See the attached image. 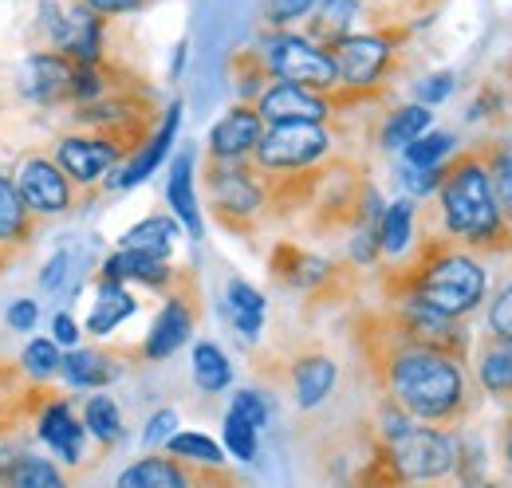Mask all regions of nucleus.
I'll list each match as a JSON object with an SVG mask.
<instances>
[{"instance_id":"c756f323","label":"nucleus","mask_w":512,"mask_h":488,"mask_svg":"<svg viewBox=\"0 0 512 488\" xmlns=\"http://www.w3.org/2000/svg\"><path fill=\"white\" fill-rule=\"evenodd\" d=\"M430 122H434V111L422 107V103L394 107V111H386L383 126H379V146H383V150H402V146H410L418 134H426Z\"/></svg>"},{"instance_id":"1a4fd4ad","label":"nucleus","mask_w":512,"mask_h":488,"mask_svg":"<svg viewBox=\"0 0 512 488\" xmlns=\"http://www.w3.org/2000/svg\"><path fill=\"white\" fill-rule=\"evenodd\" d=\"M166 304L154 315L138 355L146 363H162L170 355H178L190 343L193 327L201 319V288H197V272L193 268H178V280L170 284V292H162Z\"/></svg>"},{"instance_id":"a878e982","label":"nucleus","mask_w":512,"mask_h":488,"mask_svg":"<svg viewBox=\"0 0 512 488\" xmlns=\"http://www.w3.org/2000/svg\"><path fill=\"white\" fill-rule=\"evenodd\" d=\"M477 382L497 402H512V343L485 335L477 347Z\"/></svg>"},{"instance_id":"aec40b11","label":"nucleus","mask_w":512,"mask_h":488,"mask_svg":"<svg viewBox=\"0 0 512 488\" xmlns=\"http://www.w3.org/2000/svg\"><path fill=\"white\" fill-rule=\"evenodd\" d=\"M40 225L32 217V209L24 205L20 189H16V178L8 170H0V252L8 260H16L24 248H32L36 237H40Z\"/></svg>"},{"instance_id":"393cba45","label":"nucleus","mask_w":512,"mask_h":488,"mask_svg":"<svg viewBox=\"0 0 512 488\" xmlns=\"http://www.w3.org/2000/svg\"><path fill=\"white\" fill-rule=\"evenodd\" d=\"M87 264H91V248L60 244L52 252V260L44 264V272H40V288L48 296H75L87 280Z\"/></svg>"},{"instance_id":"58836bf2","label":"nucleus","mask_w":512,"mask_h":488,"mask_svg":"<svg viewBox=\"0 0 512 488\" xmlns=\"http://www.w3.org/2000/svg\"><path fill=\"white\" fill-rule=\"evenodd\" d=\"M60 363H64V355H60V347L52 339H32L24 347V355H20V370L28 378H36V382H52L60 374Z\"/></svg>"},{"instance_id":"412c9836","label":"nucleus","mask_w":512,"mask_h":488,"mask_svg":"<svg viewBox=\"0 0 512 488\" xmlns=\"http://www.w3.org/2000/svg\"><path fill=\"white\" fill-rule=\"evenodd\" d=\"M36 433H40V441H44L64 465H79V461H83V433H87V429H83L75 406H71L67 398L56 394V398L40 410Z\"/></svg>"},{"instance_id":"f03ea898","label":"nucleus","mask_w":512,"mask_h":488,"mask_svg":"<svg viewBox=\"0 0 512 488\" xmlns=\"http://www.w3.org/2000/svg\"><path fill=\"white\" fill-rule=\"evenodd\" d=\"M414 237H418V244L410 248V256L383 272L386 304L390 300H418V304L434 307L449 319L473 315L489 292V276L481 268V256H473L461 244L449 241L442 225L434 233L426 217H422V229Z\"/></svg>"},{"instance_id":"bb28decb","label":"nucleus","mask_w":512,"mask_h":488,"mask_svg":"<svg viewBox=\"0 0 512 488\" xmlns=\"http://www.w3.org/2000/svg\"><path fill=\"white\" fill-rule=\"evenodd\" d=\"M95 304H91V315H87V331L91 335H111L119 323H127L130 315L138 311V300L130 296L127 284H115V280H99L95 276Z\"/></svg>"},{"instance_id":"c85d7f7f","label":"nucleus","mask_w":512,"mask_h":488,"mask_svg":"<svg viewBox=\"0 0 512 488\" xmlns=\"http://www.w3.org/2000/svg\"><path fill=\"white\" fill-rule=\"evenodd\" d=\"M178 237H182V225H178L174 217L154 213V217L138 221L134 229H127V237H123L119 248L146 252V256H158V260H170V252H174V241H178Z\"/></svg>"},{"instance_id":"603ef678","label":"nucleus","mask_w":512,"mask_h":488,"mask_svg":"<svg viewBox=\"0 0 512 488\" xmlns=\"http://www.w3.org/2000/svg\"><path fill=\"white\" fill-rule=\"evenodd\" d=\"M505 457H509V469H512V418H509V433H505Z\"/></svg>"},{"instance_id":"2f4dec72","label":"nucleus","mask_w":512,"mask_h":488,"mask_svg":"<svg viewBox=\"0 0 512 488\" xmlns=\"http://www.w3.org/2000/svg\"><path fill=\"white\" fill-rule=\"evenodd\" d=\"M477 146H481V158H485L493 197L501 205V217L512 225V138H493V142H477Z\"/></svg>"},{"instance_id":"72a5a7b5","label":"nucleus","mask_w":512,"mask_h":488,"mask_svg":"<svg viewBox=\"0 0 512 488\" xmlns=\"http://www.w3.org/2000/svg\"><path fill=\"white\" fill-rule=\"evenodd\" d=\"M193 382L205 394H221L233 386V363L217 343H197L193 347Z\"/></svg>"},{"instance_id":"c03bdc74","label":"nucleus","mask_w":512,"mask_h":488,"mask_svg":"<svg viewBox=\"0 0 512 488\" xmlns=\"http://www.w3.org/2000/svg\"><path fill=\"white\" fill-rule=\"evenodd\" d=\"M442 166H446V162H442ZM442 166H434V170H414V166H406V170H402V185H406L414 197H430V193H438Z\"/></svg>"},{"instance_id":"3c124183","label":"nucleus","mask_w":512,"mask_h":488,"mask_svg":"<svg viewBox=\"0 0 512 488\" xmlns=\"http://www.w3.org/2000/svg\"><path fill=\"white\" fill-rule=\"evenodd\" d=\"M186 48H190V44L182 40V44H178V52H174V63H170V75H174V79L182 75V63H186Z\"/></svg>"},{"instance_id":"dca6fc26","label":"nucleus","mask_w":512,"mask_h":488,"mask_svg":"<svg viewBox=\"0 0 512 488\" xmlns=\"http://www.w3.org/2000/svg\"><path fill=\"white\" fill-rule=\"evenodd\" d=\"M264 126H280V122H331L335 107L331 95L296 87V83H272L260 99L253 103Z\"/></svg>"},{"instance_id":"7c9ffc66","label":"nucleus","mask_w":512,"mask_h":488,"mask_svg":"<svg viewBox=\"0 0 512 488\" xmlns=\"http://www.w3.org/2000/svg\"><path fill=\"white\" fill-rule=\"evenodd\" d=\"M225 311H229L233 327H237L245 339H256L260 327H264L268 300L256 292L249 280H229V288H225Z\"/></svg>"},{"instance_id":"ddd939ff","label":"nucleus","mask_w":512,"mask_h":488,"mask_svg":"<svg viewBox=\"0 0 512 488\" xmlns=\"http://www.w3.org/2000/svg\"><path fill=\"white\" fill-rule=\"evenodd\" d=\"M12 178H16V189H20V197L36 221H52V217H64L75 209V185L67 182V174L48 154L24 158Z\"/></svg>"},{"instance_id":"e433bc0d","label":"nucleus","mask_w":512,"mask_h":488,"mask_svg":"<svg viewBox=\"0 0 512 488\" xmlns=\"http://www.w3.org/2000/svg\"><path fill=\"white\" fill-rule=\"evenodd\" d=\"M453 134L449 130H426V134H418L410 146H402V154H406V166H414V170H434V166H442L449 154H453Z\"/></svg>"},{"instance_id":"a211bd4d","label":"nucleus","mask_w":512,"mask_h":488,"mask_svg":"<svg viewBox=\"0 0 512 488\" xmlns=\"http://www.w3.org/2000/svg\"><path fill=\"white\" fill-rule=\"evenodd\" d=\"M339 382V363L327 351H300L288 359V386L300 410H316L331 398Z\"/></svg>"},{"instance_id":"a19ab883","label":"nucleus","mask_w":512,"mask_h":488,"mask_svg":"<svg viewBox=\"0 0 512 488\" xmlns=\"http://www.w3.org/2000/svg\"><path fill=\"white\" fill-rule=\"evenodd\" d=\"M316 4H320V0H264V20H268L272 32H276V28H288V24L304 20V16H312Z\"/></svg>"},{"instance_id":"864d4df0","label":"nucleus","mask_w":512,"mask_h":488,"mask_svg":"<svg viewBox=\"0 0 512 488\" xmlns=\"http://www.w3.org/2000/svg\"><path fill=\"white\" fill-rule=\"evenodd\" d=\"M8 264H12V260H8V256H4V252H0V276H4V272H8Z\"/></svg>"},{"instance_id":"09e8293b","label":"nucleus","mask_w":512,"mask_h":488,"mask_svg":"<svg viewBox=\"0 0 512 488\" xmlns=\"http://www.w3.org/2000/svg\"><path fill=\"white\" fill-rule=\"evenodd\" d=\"M52 331H56V335H52L56 347H71V351L79 347V323H75L67 311H60V315L52 319Z\"/></svg>"},{"instance_id":"de8ad7c7","label":"nucleus","mask_w":512,"mask_h":488,"mask_svg":"<svg viewBox=\"0 0 512 488\" xmlns=\"http://www.w3.org/2000/svg\"><path fill=\"white\" fill-rule=\"evenodd\" d=\"M36 323H40L36 300H16V304L8 307V327H12V331H32Z\"/></svg>"},{"instance_id":"5fc2aeb1","label":"nucleus","mask_w":512,"mask_h":488,"mask_svg":"<svg viewBox=\"0 0 512 488\" xmlns=\"http://www.w3.org/2000/svg\"><path fill=\"white\" fill-rule=\"evenodd\" d=\"M481 488H505V485H481Z\"/></svg>"},{"instance_id":"f3484780","label":"nucleus","mask_w":512,"mask_h":488,"mask_svg":"<svg viewBox=\"0 0 512 488\" xmlns=\"http://www.w3.org/2000/svg\"><path fill=\"white\" fill-rule=\"evenodd\" d=\"M260 134H264V122L256 115V107L237 103L233 111H225L221 119L213 122V130H209V154L205 158H213V162H249L256 142H260Z\"/></svg>"},{"instance_id":"423d86ee","label":"nucleus","mask_w":512,"mask_h":488,"mask_svg":"<svg viewBox=\"0 0 512 488\" xmlns=\"http://www.w3.org/2000/svg\"><path fill=\"white\" fill-rule=\"evenodd\" d=\"M256 48H260V56H264L276 83H296V87H308V91H320V95L339 91V75H335V63L327 56V48L312 44L304 32L276 28Z\"/></svg>"},{"instance_id":"f257e3e1","label":"nucleus","mask_w":512,"mask_h":488,"mask_svg":"<svg viewBox=\"0 0 512 488\" xmlns=\"http://www.w3.org/2000/svg\"><path fill=\"white\" fill-rule=\"evenodd\" d=\"M355 343L383 398L402 406L414 422L449 429L473 414V394L461 363L442 351H426L394 339L383 311H363L355 319Z\"/></svg>"},{"instance_id":"4c0bfd02","label":"nucleus","mask_w":512,"mask_h":488,"mask_svg":"<svg viewBox=\"0 0 512 488\" xmlns=\"http://www.w3.org/2000/svg\"><path fill=\"white\" fill-rule=\"evenodd\" d=\"M166 449H170V457H182V461H193V465L225 469V449L205 433H174L166 441Z\"/></svg>"},{"instance_id":"9b49d317","label":"nucleus","mask_w":512,"mask_h":488,"mask_svg":"<svg viewBox=\"0 0 512 488\" xmlns=\"http://www.w3.org/2000/svg\"><path fill=\"white\" fill-rule=\"evenodd\" d=\"M115 488H241L225 469H209V465H193L182 457H138L134 465H127L119 473Z\"/></svg>"},{"instance_id":"79ce46f5","label":"nucleus","mask_w":512,"mask_h":488,"mask_svg":"<svg viewBox=\"0 0 512 488\" xmlns=\"http://www.w3.org/2000/svg\"><path fill=\"white\" fill-rule=\"evenodd\" d=\"M237 418H245L253 429H264L268 426V418H272V406H268V398L264 394H256V390H237L233 394V406H229Z\"/></svg>"},{"instance_id":"c9c22d12","label":"nucleus","mask_w":512,"mask_h":488,"mask_svg":"<svg viewBox=\"0 0 512 488\" xmlns=\"http://www.w3.org/2000/svg\"><path fill=\"white\" fill-rule=\"evenodd\" d=\"M4 488H67V481L48 457H36V453L24 449V453L16 457V465L8 469Z\"/></svg>"},{"instance_id":"4be33fe9","label":"nucleus","mask_w":512,"mask_h":488,"mask_svg":"<svg viewBox=\"0 0 512 488\" xmlns=\"http://www.w3.org/2000/svg\"><path fill=\"white\" fill-rule=\"evenodd\" d=\"M99 280H115V284H142L154 292H170V284L178 280V268L170 260L146 256V252H130L119 248L99 264Z\"/></svg>"},{"instance_id":"a18cd8bd","label":"nucleus","mask_w":512,"mask_h":488,"mask_svg":"<svg viewBox=\"0 0 512 488\" xmlns=\"http://www.w3.org/2000/svg\"><path fill=\"white\" fill-rule=\"evenodd\" d=\"M83 8H91L95 16H103V20H111V16H130V12H142V8H150L154 0H79Z\"/></svg>"},{"instance_id":"cd10ccee","label":"nucleus","mask_w":512,"mask_h":488,"mask_svg":"<svg viewBox=\"0 0 512 488\" xmlns=\"http://www.w3.org/2000/svg\"><path fill=\"white\" fill-rule=\"evenodd\" d=\"M418 233V205L414 197H398L383 209V221H379V248L383 256H402Z\"/></svg>"},{"instance_id":"37998d69","label":"nucleus","mask_w":512,"mask_h":488,"mask_svg":"<svg viewBox=\"0 0 512 488\" xmlns=\"http://www.w3.org/2000/svg\"><path fill=\"white\" fill-rule=\"evenodd\" d=\"M174 433H178V414H174V410H158V414L146 422V429H142V445H146V449H158V445H166Z\"/></svg>"},{"instance_id":"f704fd0d","label":"nucleus","mask_w":512,"mask_h":488,"mask_svg":"<svg viewBox=\"0 0 512 488\" xmlns=\"http://www.w3.org/2000/svg\"><path fill=\"white\" fill-rule=\"evenodd\" d=\"M83 429H87L103 449H111V445L123 437V410H119V402H115L111 394L87 398V402H83Z\"/></svg>"},{"instance_id":"7ed1b4c3","label":"nucleus","mask_w":512,"mask_h":488,"mask_svg":"<svg viewBox=\"0 0 512 488\" xmlns=\"http://www.w3.org/2000/svg\"><path fill=\"white\" fill-rule=\"evenodd\" d=\"M438 225L449 241L473 256L512 252V225L501 217V205L493 197L481 146H469L457 158H446L438 182Z\"/></svg>"},{"instance_id":"0eeeda50","label":"nucleus","mask_w":512,"mask_h":488,"mask_svg":"<svg viewBox=\"0 0 512 488\" xmlns=\"http://www.w3.org/2000/svg\"><path fill=\"white\" fill-rule=\"evenodd\" d=\"M386 445V461L402 485H434L457 473V437L449 429L410 426Z\"/></svg>"},{"instance_id":"20e7f679","label":"nucleus","mask_w":512,"mask_h":488,"mask_svg":"<svg viewBox=\"0 0 512 488\" xmlns=\"http://www.w3.org/2000/svg\"><path fill=\"white\" fill-rule=\"evenodd\" d=\"M414 28L410 20H398V24H383V28H359L335 44H327V56L335 63V75H339V87H351V91H383L390 87V79L398 75L402 56L414 40Z\"/></svg>"},{"instance_id":"473e14b6","label":"nucleus","mask_w":512,"mask_h":488,"mask_svg":"<svg viewBox=\"0 0 512 488\" xmlns=\"http://www.w3.org/2000/svg\"><path fill=\"white\" fill-rule=\"evenodd\" d=\"M229 67H233L237 95H241V103H249V107L276 83L272 71H268V63H264V56H260V48H241V52H233Z\"/></svg>"},{"instance_id":"6e6552de","label":"nucleus","mask_w":512,"mask_h":488,"mask_svg":"<svg viewBox=\"0 0 512 488\" xmlns=\"http://www.w3.org/2000/svg\"><path fill=\"white\" fill-rule=\"evenodd\" d=\"M331 154H335V134L327 122H280V126H264L253 162L260 170L288 174V170H312Z\"/></svg>"},{"instance_id":"2eb2a0df","label":"nucleus","mask_w":512,"mask_h":488,"mask_svg":"<svg viewBox=\"0 0 512 488\" xmlns=\"http://www.w3.org/2000/svg\"><path fill=\"white\" fill-rule=\"evenodd\" d=\"M75 67L79 63H71L67 56L60 52H48V48H40V52H32L24 67H20V95L28 99V103H36V107H71V79H75Z\"/></svg>"},{"instance_id":"ea45409f","label":"nucleus","mask_w":512,"mask_h":488,"mask_svg":"<svg viewBox=\"0 0 512 488\" xmlns=\"http://www.w3.org/2000/svg\"><path fill=\"white\" fill-rule=\"evenodd\" d=\"M256 433H260V429H253L245 418H237L233 410L225 414V449H229L237 461H245V465H249V461H256V449H260Z\"/></svg>"},{"instance_id":"39448f33","label":"nucleus","mask_w":512,"mask_h":488,"mask_svg":"<svg viewBox=\"0 0 512 488\" xmlns=\"http://www.w3.org/2000/svg\"><path fill=\"white\" fill-rule=\"evenodd\" d=\"M205 197H209V217L233 237H256V229L268 221V193L253 158L249 162L205 158Z\"/></svg>"},{"instance_id":"9d476101","label":"nucleus","mask_w":512,"mask_h":488,"mask_svg":"<svg viewBox=\"0 0 512 488\" xmlns=\"http://www.w3.org/2000/svg\"><path fill=\"white\" fill-rule=\"evenodd\" d=\"M383 319L394 331V339H402L410 347L442 351L457 363H465V355H469V331L461 327V319H449V315L418 304V300H390L383 307Z\"/></svg>"},{"instance_id":"b1692460","label":"nucleus","mask_w":512,"mask_h":488,"mask_svg":"<svg viewBox=\"0 0 512 488\" xmlns=\"http://www.w3.org/2000/svg\"><path fill=\"white\" fill-rule=\"evenodd\" d=\"M60 374H64L71 386H79V390H103V386H111V382L123 374V363H119L115 351L75 347V351H67L64 355Z\"/></svg>"},{"instance_id":"8fccbe9b","label":"nucleus","mask_w":512,"mask_h":488,"mask_svg":"<svg viewBox=\"0 0 512 488\" xmlns=\"http://www.w3.org/2000/svg\"><path fill=\"white\" fill-rule=\"evenodd\" d=\"M402 4H410V8H418L422 16H434V12H438V8L446 4V0H402Z\"/></svg>"},{"instance_id":"49530a36","label":"nucleus","mask_w":512,"mask_h":488,"mask_svg":"<svg viewBox=\"0 0 512 488\" xmlns=\"http://www.w3.org/2000/svg\"><path fill=\"white\" fill-rule=\"evenodd\" d=\"M449 91H453V71H438L430 79L418 83V95H422V107H434V103H446Z\"/></svg>"},{"instance_id":"4468645a","label":"nucleus","mask_w":512,"mask_h":488,"mask_svg":"<svg viewBox=\"0 0 512 488\" xmlns=\"http://www.w3.org/2000/svg\"><path fill=\"white\" fill-rule=\"evenodd\" d=\"M268 268H272V276H276L284 288L304 292V296H316V300L327 296V292H335V288L343 284V276H347L343 264H331V260H323V256H312L308 248H300V244H292V241H280L272 248Z\"/></svg>"},{"instance_id":"6ab92c4d","label":"nucleus","mask_w":512,"mask_h":488,"mask_svg":"<svg viewBox=\"0 0 512 488\" xmlns=\"http://www.w3.org/2000/svg\"><path fill=\"white\" fill-rule=\"evenodd\" d=\"M178 126H182V103L174 99V103L162 111V122H158V130L150 134V142L119 170V178H107L103 189H130V185L146 182V178L166 162V154H170V146H174V138H178Z\"/></svg>"},{"instance_id":"5701e85b","label":"nucleus","mask_w":512,"mask_h":488,"mask_svg":"<svg viewBox=\"0 0 512 488\" xmlns=\"http://www.w3.org/2000/svg\"><path fill=\"white\" fill-rule=\"evenodd\" d=\"M166 201L174 209V221L186 225L193 241L205 237V221H201V205H197V189H193V150L186 146L174 166H170V182H166Z\"/></svg>"},{"instance_id":"f8f14e48","label":"nucleus","mask_w":512,"mask_h":488,"mask_svg":"<svg viewBox=\"0 0 512 488\" xmlns=\"http://www.w3.org/2000/svg\"><path fill=\"white\" fill-rule=\"evenodd\" d=\"M52 162L67 174V182L83 193H95L99 185L107 182L111 170H123V158L111 142H103L99 134L91 130H71V134H60L56 142V154Z\"/></svg>"}]
</instances>
